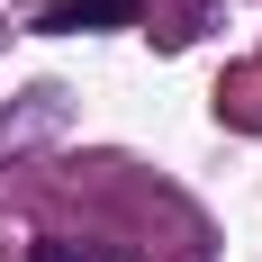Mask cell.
Masks as SVG:
<instances>
[{"label": "cell", "instance_id": "1", "mask_svg": "<svg viewBox=\"0 0 262 262\" xmlns=\"http://www.w3.org/2000/svg\"><path fill=\"white\" fill-rule=\"evenodd\" d=\"M136 18V0H46L36 9V27L46 36H81V27H127Z\"/></svg>", "mask_w": 262, "mask_h": 262}, {"label": "cell", "instance_id": "2", "mask_svg": "<svg viewBox=\"0 0 262 262\" xmlns=\"http://www.w3.org/2000/svg\"><path fill=\"white\" fill-rule=\"evenodd\" d=\"M18 262H127V253H108V244H73V235H36Z\"/></svg>", "mask_w": 262, "mask_h": 262}, {"label": "cell", "instance_id": "3", "mask_svg": "<svg viewBox=\"0 0 262 262\" xmlns=\"http://www.w3.org/2000/svg\"><path fill=\"white\" fill-rule=\"evenodd\" d=\"M36 9H46V0H36Z\"/></svg>", "mask_w": 262, "mask_h": 262}]
</instances>
